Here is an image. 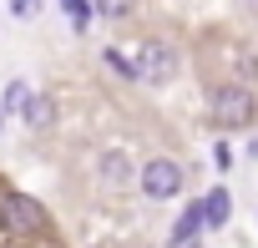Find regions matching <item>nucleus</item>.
Instances as JSON below:
<instances>
[{"label":"nucleus","instance_id":"obj_1","mask_svg":"<svg viewBox=\"0 0 258 248\" xmlns=\"http://www.w3.org/2000/svg\"><path fill=\"white\" fill-rule=\"evenodd\" d=\"M253 116H258V96L243 81H223L208 96V121L218 132H243V127H253Z\"/></svg>","mask_w":258,"mask_h":248},{"label":"nucleus","instance_id":"obj_12","mask_svg":"<svg viewBox=\"0 0 258 248\" xmlns=\"http://www.w3.org/2000/svg\"><path fill=\"white\" fill-rule=\"evenodd\" d=\"M26 101H31V86H26V81H11L6 96H0V111H21Z\"/></svg>","mask_w":258,"mask_h":248},{"label":"nucleus","instance_id":"obj_14","mask_svg":"<svg viewBox=\"0 0 258 248\" xmlns=\"http://www.w3.org/2000/svg\"><path fill=\"white\" fill-rule=\"evenodd\" d=\"M213 162H218V167H233V147H228V142H223V147H218V152H213Z\"/></svg>","mask_w":258,"mask_h":248},{"label":"nucleus","instance_id":"obj_7","mask_svg":"<svg viewBox=\"0 0 258 248\" xmlns=\"http://www.w3.org/2000/svg\"><path fill=\"white\" fill-rule=\"evenodd\" d=\"M198 228H208V223H203V203L192 198V203L177 213V223H172V243H192V233H198Z\"/></svg>","mask_w":258,"mask_h":248},{"label":"nucleus","instance_id":"obj_2","mask_svg":"<svg viewBox=\"0 0 258 248\" xmlns=\"http://www.w3.org/2000/svg\"><path fill=\"white\" fill-rule=\"evenodd\" d=\"M137 188H142V198H152V203H172V198L187 188V177H182V167H177L172 157H152V162L137 167Z\"/></svg>","mask_w":258,"mask_h":248},{"label":"nucleus","instance_id":"obj_16","mask_svg":"<svg viewBox=\"0 0 258 248\" xmlns=\"http://www.w3.org/2000/svg\"><path fill=\"white\" fill-rule=\"evenodd\" d=\"M0 132H6V111H0Z\"/></svg>","mask_w":258,"mask_h":248},{"label":"nucleus","instance_id":"obj_10","mask_svg":"<svg viewBox=\"0 0 258 248\" xmlns=\"http://www.w3.org/2000/svg\"><path fill=\"white\" fill-rule=\"evenodd\" d=\"M101 61H106V71H116L121 81H137V61L126 56V51H116V46H106V56H101Z\"/></svg>","mask_w":258,"mask_h":248},{"label":"nucleus","instance_id":"obj_5","mask_svg":"<svg viewBox=\"0 0 258 248\" xmlns=\"http://www.w3.org/2000/svg\"><path fill=\"white\" fill-rule=\"evenodd\" d=\"M96 177H101L106 188H126V182H137V167H132V157H126L121 147H106V152L96 157Z\"/></svg>","mask_w":258,"mask_h":248},{"label":"nucleus","instance_id":"obj_4","mask_svg":"<svg viewBox=\"0 0 258 248\" xmlns=\"http://www.w3.org/2000/svg\"><path fill=\"white\" fill-rule=\"evenodd\" d=\"M177 76V51L167 41H147L142 56H137V81H152V86H167Z\"/></svg>","mask_w":258,"mask_h":248},{"label":"nucleus","instance_id":"obj_8","mask_svg":"<svg viewBox=\"0 0 258 248\" xmlns=\"http://www.w3.org/2000/svg\"><path fill=\"white\" fill-rule=\"evenodd\" d=\"M21 116H26V127H51L56 106H51V96H36V91H31V101L21 106Z\"/></svg>","mask_w":258,"mask_h":248},{"label":"nucleus","instance_id":"obj_15","mask_svg":"<svg viewBox=\"0 0 258 248\" xmlns=\"http://www.w3.org/2000/svg\"><path fill=\"white\" fill-rule=\"evenodd\" d=\"M248 157H253V162H258V132H253V137H248Z\"/></svg>","mask_w":258,"mask_h":248},{"label":"nucleus","instance_id":"obj_13","mask_svg":"<svg viewBox=\"0 0 258 248\" xmlns=\"http://www.w3.org/2000/svg\"><path fill=\"white\" fill-rule=\"evenodd\" d=\"M36 11H41V0H11V16L16 21H31Z\"/></svg>","mask_w":258,"mask_h":248},{"label":"nucleus","instance_id":"obj_11","mask_svg":"<svg viewBox=\"0 0 258 248\" xmlns=\"http://www.w3.org/2000/svg\"><path fill=\"white\" fill-rule=\"evenodd\" d=\"M132 6H137V0H91V16H101V21H121V16H132Z\"/></svg>","mask_w":258,"mask_h":248},{"label":"nucleus","instance_id":"obj_9","mask_svg":"<svg viewBox=\"0 0 258 248\" xmlns=\"http://www.w3.org/2000/svg\"><path fill=\"white\" fill-rule=\"evenodd\" d=\"M61 11H66V21H71V31L81 36V31H91V0H61Z\"/></svg>","mask_w":258,"mask_h":248},{"label":"nucleus","instance_id":"obj_3","mask_svg":"<svg viewBox=\"0 0 258 248\" xmlns=\"http://www.w3.org/2000/svg\"><path fill=\"white\" fill-rule=\"evenodd\" d=\"M46 223V208L31 198V193H6L0 198V233H11V238H26Z\"/></svg>","mask_w":258,"mask_h":248},{"label":"nucleus","instance_id":"obj_6","mask_svg":"<svg viewBox=\"0 0 258 248\" xmlns=\"http://www.w3.org/2000/svg\"><path fill=\"white\" fill-rule=\"evenodd\" d=\"M203 203V223L208 228H228V218H233V203H228V188H213L208 198H198Z\"/></svg>","mask_w":258,"mask_h":248}]
</instances>
